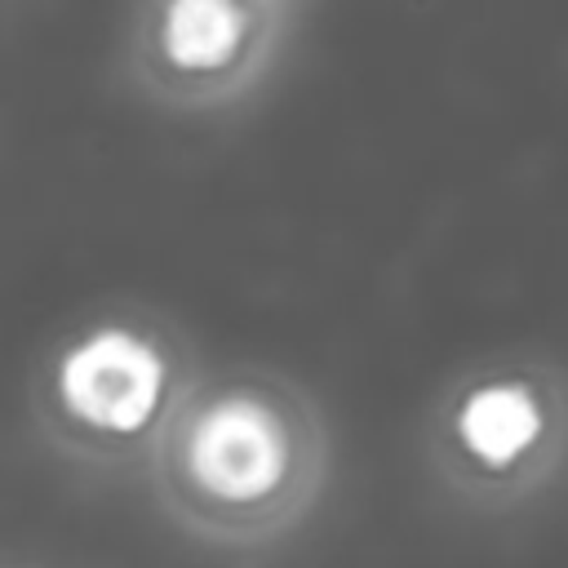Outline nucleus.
I'll return each mask as SVG.
<instances>
[{
    "instance_id": "4",
    "label": "nucleus",
    "mask_w": 568,
    "mask_h": 568,
    "mask_svg": "<svg viewBox=\"0 0 568 568\" xmlns=\"http://www.w3.org/2000/svg\"><path fill=\"white\" fill-rule=\"evenodd\" d=\"M568 448V399L537 368L462 382L439 417V466L462 497L510 501L546 484Z\"/></svg>"
},
{
    "instance_id": "1",
    "label": "nucleus",
    "mask_w": 568,
    "mask_h": 568,
    "mask_svg": "<svg viewBox=\"0 0 568 568\" xmlns=\"http://www.w3.org/2000/svg\"><path fill=\"white\" fill-rule=\"evenodd\" d=\"M324 466V422L297 386L266 373H226L191 386L146 479L178 528L248 550L275 541L315 506Z\"/></svg>"
},
{
    "instance_id": "3",
    "label": "nucleus",
    "mask_w": 568,
    "mask_h": 568,
    "mask_svg": "<svg viewBox=\"0 0 568 568\" xmlns=\"http://www.w3.org/2000/svg\"><path fill=\"white\" fill-rule=\"evenodd\" d=\"M288 13L293 9L275 0L138 4L124 36L129 75L169 111L231 106L271 75Z\"/></svg>"
},
{
    "instance_id": "2",
    "label": "nucleus",
    "mask_w": 568,
    "mask_h": 568,
    "mask_svg": "<svg viewBox=\"0 0 568 568\" xmlns=\"http://www.w3.org/2000/svg\"><path fill=\"white\" fill-rule=\"evenodd\" d=\"M182 342L146 315H102L53 351L36 413L44 435L102 470H151V457L191 395Z\"/></svg>"
}]
</instances>
